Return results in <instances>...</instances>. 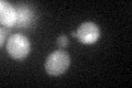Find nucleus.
Returning a JSON list of instances; mask_svg holds the SVG:
<instances>
[{"label":"nucleus","mask_w":132,"mask_h":88,"mask_svg":"<svg viewBox=\"0 0 132 88\" xmlns=\"http://www.w3.org/2000/svg\"><path fill=\"white\" fill-rule=\"evenodd\" d=\"M76 37L84 44H93L100 37L99 27L94 22H85L77 29Z\"/></svg>","instance_id":"7ed1b4c3"},{"label":"nucleus","mask_w":132,"mask_h":88,"mask_svg":"<svg viewBox=\"0 0 132 88\" xmlns=\"http://www.w3.org/2000/svg\"><path fill=\"white\" fill-rule=\"evenodd\" d=\"M7 33H8V30H6L5 28H1V39H0V42H1V46H3V43H5V39H6V36H7Z\"/></svg>","instance_id":"0eeeda50"},{"label":"nucleus","mask_w":132,"mask_h":88,"mask_svg":"<svg viewBox=\"0 0 132 88\" xmlns=\"http://www.w3.org/2000/svg\"><path fill=\"white\" fill-rule=\"evenodd\" d=\"M6 49L8 54L14 60H23L31 50V43L27 36L21 33H14L7 41Z\"/></svg>","instance_id":"f257e3e1"},{"label":"nucleus","mask_w":132,"mask_h":88,"mask_svg":"<svg viewBox=\"0 0 132 88\" xmlns=\"http://www.w3.org/2000/svg\"><path fill=\"white\" fill-rule=\"evenodd\" d=\"M18 15L16 10L13 6H11L6 0L0 1V22L6 27H13L15 26Z\"/></svg>","instance_id":"20e7f679"},{"label":"nucleus","mask_w":132,"mask_h":88,"mask_svg":"<svg viewBox=\"0 0 132 88\" xmlns=\"http://www.w3.org/2000/svg\"><path fill=\"white\" fill-rule=\"evenodd\" d=\"M57 44H59V46H61V47H66L68 45V39L65 35H61V36H59V39H57Z\"/></svg>","instance_id":"423d86ee"},{"label":"nucleus","mask_w":132,"mask_h":88,"mask_svg":"<svg viewBox=\"0 0 132 88\" xmlns=\"http://www.w3.org/2000/svg\"><path fill=\"white\" fill-rule=\"evenodd\" d=\"M18 20H16L15 27H28L30 26L34 18V13L30 7L27 5H20L15 8Z\"/></svg>","instance_id":"39448f33"},{"label":"nucleus","mask_w":132,"mask_h":88,"mask_svg":"<svg viewBox=\"0 0 132 88\" xmlns=\"http://www.w3.org/2000/svg\"><path fill=\"white\" fill-rule=\"evenodd\" d=\"M71 57L63 50H57L51 53L45 61V70L52 76H59L68 68Z\"/></svg>","instance_id":"f03ea898"}]
</instances>
